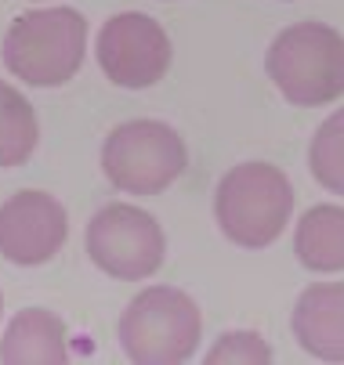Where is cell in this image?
<instances>
[{"instance_id": "277c9868", "label": "cell", "mask_w": 344, "mask_h": 365, "mask_svg": "<svg viewBox=\"0 0 344 365\" xmlns=\"http://www.w3.org/2000/svg\"><path fill=\"white\" fill-rule=\"evenodd\" d=\"M203 315L185 289L149 286L120 315V347L138 365H181L196 354Z\"/></svg>"}, {"instance_id": "5b68a950", "label": "cell", "mask_w": 344, "mask_h": 365, "mask_svg": "<svg viewBox=\"0 0 344 365\" xmlns=\"http://www.w3.org/2000/svg\"><path fill=\"white\" fill-rule=\"evenodd\" d=\"M188 167L181 134L163 120H131L113 127L102 145V170L116 192L160 195Z\"/></svg>"}, {"instance_id": "8992f818", "label": "cell", "mask_w": 344, "mask_h": 365, "mask_svg": "<svg viewBox=\"0 0 344 365\" xmlns=\"http://www.w3.org/2000/svg\"><path fill=\"white\" fill-rule=\"evenodd\" d=\"M167 253L163 228L153 214L131 202L102 206L87 225V257L98 272L120 282H141L160 272Z\"/></svg>"}, {"instance_id": "7c38bea8", "label": "cell", "mask_w": 344, "mask_h": 365, "mask_svg": "<svg viewBox=\"0 0 344 365\" xmlns=\"http://www.w3.org/2000/svg\"><path fill=\"white\" fill-rule=\"evenodd\" d=\"M36 141H40V127L33 106L22 91L0 80V170L22 167L36 152Z\"/></svg>"}, {"instance_id": "5bb4252c", "label": "cell", "mask_w": 344, "mask_h": 365, "mask_svg": "<svg viewBox=\"0 0 344 365\" xmlns=\"http://www.w3.org/2000/svg\"><path fill=\"white\" fill-rule=\"evenodd\" d=\"M207 365H268L272 361V347L261 333L254 329H232V333H221L214 340V347L203 354Z\"/></svg>"}, {"instance_id": "4fadbf2b", "label": "cell", "mask_w": 344, "mask_h": 365, "mask_svg": "<svg viewBox=\"0 0 344 365\" xmlns=\"http://www.w3.org/2000/svg\"><path fill=\"white\" fill-rule=\"evenodd\" d=\"M308 170L326 192L344 195V109L319 123L308 148Z\"/></svg>"}, {"instance_id": "ba28073f", "label": "cell", "mask_w": 344, "mask_h": 365, "mask_svg": "<svg viewBox=\"0 0 344 365\" xmlns=\"http://www.w3.org/2000/svg\"><path fill=\"white\" fill-rule=\"evenodd\" d=\"M69 239L66 206L47 192H15L0 202V257L19 268L47 264Z\"/></svg>"}, {"instance_id": "6da1fadb", "label": "cell", "mask_w": 344, "mask_h": 365, "mask_svg": "<svg viewBox=\"0 0 344 365\" xmlns=\"http://www.w3.org/2000/svg\"><path fill=\"white\" fill-rule=\"evenodd\" d=\"M265 69L290 106H330L344 94V36L326 22L286 26L268 47Z\"/></svg>"}, {"instance_id": "8fae6325", "label": "cell", "mask_w": 344, "mask_h": 365, "mask_svg": "<svg viewBox=\"0 0 344 365\" xmlns=\"http://www.w3.org/2000/svg\"><path fill=\"white\" fill-rule=\"evenodd\" d=\"M293 253L308 272L333 275L344 272V206L319 202L298 221Z\"/></svg>"}, {"instance_id": "30bf717a", "label": "cell", "mask_w": 344, "mask_h": 365, "mask_svg": "<svg viewBox=\"0 0 344 365\" xmlns=\"http://www.w3.org/2000/svg\"><path fill=\"white\" fill-rule=\"evenodd\" d=\"M4 365H62L69 361V340L59 315L44 307H26L11 319L0 340Z\"/></svg>"}, {"instance_id": "52a82bcc", "label": "cell", "mask_w": 344, "mask_h": 365, "mask_svg": "<svg viewBox=\"0 0 344 365\" xmlns=\"http://www.w3.org/2000/svg\"><path fill=\"white\" fill-rule=\"evenodd\" d=\"M94 55H98L102 73L116 87L141 91L167 76L174 51H171V36L163 33L156 19L141 15V11H123L102 26Z\"/></svg>"}, {"instance_id": "3957f363", "label": "cell", "mask_w": 344, "mask_h": 365, "mask_svg": "<svg viewBox=\"0 0 344 365\" xmlns=\"http://www.w3.org/2000/svg\"><path fill=\"white\" fill-rule=\"evenodd\" d=\"M87 51V22L76 8H44L19 15L4 33V66L29 87L69 83Z\"/></svg>"}, {"instance_id": "7a4b0ae2", "label": "cell", "mask_w": 344, "mask_h": 365, "mask_svg": "<svg viewBox=\"0 0 344 365\" xmlns=\"http://www.w3.org/2000/svg\"><path fill=\"white\" fill-rule=\"evenodd\" d=\"M293 214V188L272 163H239L214 192V217L228 242L243 250L272 246Z\"/></svg>"}, {"instance_id": "9a60e30c", "label": "cell", "mask_w": 344, "mask_h": 365, "mask_svg": "<svg viewBox=\"0 0 344 365\" xmlns=\"http://www.w3.org/2000/svg\"><path fill=\"white\" fill-rule=\"evenodd\" d=\"M0 315H4V293H0Z\"/></svg>"}, {"instance_id": "9c48e42d", "label": "cell", "mask_w": 344, "mask_h": 365, "mask_svg": "<svg viewBox=\"0 0 344 365\" xmlns=\"http://www.w3.org/2000/svg\"><path fill=\"white\" fill-rule=\"evenodd\" d=\"M298 344L319 361H344V282L308 286L290 315Z\"/></svg>"}]
</instances>
